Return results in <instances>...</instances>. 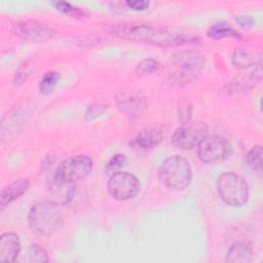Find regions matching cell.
I'll return each mask as SVG.
<instances>
[{"label":"cell","instance_id":"obj_1","mask_svg":"<svg viewBox=\"0 0 263 263\" xmlns=\"http://www.w3.org/2000/svg\"><path fill=\"white\" fill-rule=\"evenodd\" d=\"M113 33L120 38L142 41L159 46H177L196 44L200 38L190 33L167 28H157L146 25H119L114 27Z\"/></svg>","mask_w":263,"mask_h":263},{"label":"cell","instance_id":"obj_2","mask_svg":"<svg viewBox=\"0 0 263 263\" xmlns=\"http://www.w3.org/2000/svg\"><path fill=\"white\" fill-rule=\"evenodd\" d=\"M62 224V210L55 201H38L31 206L28 213V225L38 235L49 236L59 231Z\"/></svg>","mask_w":263,"mask_h":263},{"label":"cell","instance_id":"obj_3","mask_svg":"<svg viewBox=\"0 0 263 263\" xmlns=\"http://www.w3.org/2000/svg\"><path fill=\"white\" fill-rule=\"evenodd\" d=\"M158 178L167 189L174 191L185 190L191 182V165L186 158L180 155H172L160 164Z\"/></svg>","mask_w":263,"mask_h":263},{"label":"cell","instance_id":"obj_4","mask_svg":"<svg viewBox=\"0 0 263 263\" xmlns=\"http://www.w3.org/2000/svg\"><path fill=\"white\" fill-rule=\"evenodd\" d=\"M221 199L231 206H242L249 200V185L245 178L234 172H225L217 179Z\"/></svg>","mask_w":263,"mask_h":263},{"label":"cell","instance_id":"obj_5","mask_svg":"<svg viewBox=\"0 0 263 263\" xmlns=\"http://www.w3.org/2000/svg\"><path fill=\"white\" fill-rule=\"evenodd\" d=\"M93 167V162L87 155H75L64 159L57 167L53 182L72 184L87 177Z\"/></svg>","mask_w":263,"mask_h":263},{"label":"cell","instance_id":"obj_6","mask_svg":"<svg viewBox=\"0 0 263 263\" xmlns=\"http://www.w3.org/2000/svg\"><path fill=\"white\" fill-rule=\"evenodd\" d=\"M107 189L110 195L120 201L137 196L141 190L139 179L128 172H114L108 179Z\"/></svg>","mask_w":263,"mask_h":263},{"label":"cell","instance_id":"obj_7","mask_svg":"<svg viewBox=\"0 0 263 263\" xmlns=\"http://www.w3.org/2000/svg\"><path fill=\"white\" fill-rule=\"evenodd\" d=\"M208 125L202 121L182 123L172 135V143L177 148L188 150L197 146L208 136Z\"/></svg>","mask_w":263,"mask_h":263},{"label":"cell","instance_id":"obj_8","mask_svg":"<svg viewBox=\"0 0 263 263\" xmlns=\"http://www.w3.org/2000/svg\"><path fill=\"white\" fill-rule=\"evenodd\" d=\"M231 153V145L225 138L206 136L197 145V155L204 163H215L226 159Z\"/></svg>","mask_w":263,"mask_h":263},{"label":"cell","instance_id":"obj_9","mask_svg":"<svg viewBox=\"0 0 263 263\" xmlns=\"http://www.w3.org/2000/svg\"><path fill=\"white\" fill-rule=\"evenodd\" d=\"M15 32L26 39L37 42L50 40L55 35V31L52 28L35 20L20 22L15 27Z\"/></svg>","mask_w":263,"mask_h":263},{"label":"cell","instance_id":"obj_10","mask_svg":"<svg viewBox=\"0 0 263 263\" xmlns=\"http://www.w3.org/2000/svg\"><path fill=\"white\" fill-rule=\"evenodd\" d=\"M262 79V63L255 66V69L248 76L235 77L226 85L229 95L239 96L250 91Z\"/></svg>","mask_w":263,"mask_h":263},{"label":"cell","instance_id":"obj_11","mask_svg":"<svg viewBox=\"0 0 263 263\" xmlns=\"http://www.w3.org/2000/svg\"><path fill=\"white\" fill-rule=\"evenodd\" d=\"M232 65L238 69H247L262 63V49L258 46H240L234 49Z\"/></svg>","mask_w":263,"mask_h":263},{"label":"cell","instance_id":"obj_12","mask_svg":"<svg viewBox=\"0 0 263 263\" xmlns=\"http://www.w3.org/2000/svg\"><path fill=\"white\" fill-rule=\"evenodd\" d=\"M206 62L205 57L197 50H181L172 55V63L181 69L200 72Z\"/></svg>","mask_w":263,"mask_h":263},{"label":"cell","instance_id":"obj_13","mask_svg":"<svg viewBox=\"0 0 263 263\" xmlns=\"http://www.w3.org/2000/svg\"><path fill=\"white\" fill-rule=\"evenodd\" d=\"M21 252V240L13 232H4L0 235V261L14 262Z\"/></svg>","mask_w":263,"mask_h":263},{"label":"cell","instance_id":"obj_14","mask_svg":"<svg viewBox=\"0 0 263 263\" xmlns=\"http://www.w3.org/2000/svg\"><path fill=\"white\" fill-rule=\"evenodd\" d=\"M30 187V181L27 178L17 179L6 186H4L1 190L0 194V209L3 210L10 202L22 196Z\"/></svg>","mask_w":263,"mask_h":263},{"label":"cell","instance_id":"obj_15","mask_svg":"<svg viewBox=\"0 0 263 263\" xmlns=\"http://www.w3.org/2000/svg\"><path fill=\"white\" fill-rule=\"evenodd\" d=\"M118 109L132 118L141 117L147 110L148 104L142 96L135 95L121 99L118 102Z\"/></svg>","mask_w":263,"mask_h":263},{"label":"cell","instance_id":"obj_16","mask_svg":"<svg viewBox=\"0 0 263 263\" xmlns=\"http://www.w3.org/2000/svg\"><path fill=\"white\" fill-rule=\"evenodd\" d=\"M252 245L246 240H237L228 248L225 256V262L249 263L252 261Z\"/></svg>","mask_w":263,"mask_h":263},{"label":"cell","instance_id":"obj_17","mask_svg":"<svg viewBox=\"0 0 263 263\" xmlns=\"http://www.w3.org/2000/svg\"><path fill=\"white\" fill-rule=\"evenodd\" d=\"M163 140V132L159 127H148L141 130L133 141V145L142 149H151Z\"/></svg>","mask_w":263,"mask_h":263},{"label":"cell","instance_id":"obj_18","mask_svg":"<svg viewBox=\"0 0 263 263\" xmlns=\"http://www.w3.org/2000/svg\"><path fill=\"white\" fill-rule=\"evenodd\" d=\"M200 72L194 71V70H189V69H181L178 68L177 71L172 73L167 78H166V84H168L172 87H182L195 78L198 77Z\"/></svg>","mask_w":263,"mask_h":263},{"label":"cell","instance_id":"obj_19","mask_svg":"<svg viewBox=\"0 0 263 263\" xmlns=\"http://www.w3.org/2000/svg\"><path fill=\"white\" fill-rule=\"evenodd\" d=\"M206 35L209 38L218 40L222 38H226L229 36H237L236 32L227 22H217L213 24L206 31Z\"/></svg>","mask_w":263,"mask_h":263},{"label":"cell","instance_id":"obj_20","mask_svg":"<svg viewBox=\"0 0 263 263\" xmlns=\"http://www.w3.org/2000/svg\"><path fill=\"white\" fill-rule=\"evenodd\" d=\"M246 161L250 168L255 171L257 174L262 173V146H253L246 155Z\"/></svg>","mask_w":263,"mask_h":263},{"label":"cell","instance_id":"obj_21","mask_svg":"<svg viewBox=\"0 0 263 263\" xmlns=\"http://www.w3.org/2000/svg\"><path fill=\"white\" fill-rule=\"evenodd\" d=\"M60 80V74L55 71L46 72L39 82V91L42 95H49L57 86Z\"/></svg>","mask_w":263,"mask_h":263},{"label":"cell","instance_id":"obj_22","mask_svg":"<svg viewBox=\"0 0 263 263\" xmlns=\"http://www.w3.org/2000/svg\"><path fill=\"white\" fill-rule=\"evenodd\" d=\"M35 70V64L31 61H26L20 65L17 70L14 73L13 77V84L14 86H21L27 79L31 76V74Z\"/></svg>","mask_w":263,"mask_h":263},{"label":"cell","instance_id":"obj_23","mask_svg":"<svg viewBox=\"0 0 263 263\" xmlns=\"http://www.w3.org/2000/svg\"><path fill=\"white\" fill-rule=\"evenodd\" d=\"M161 65L154 59H144L136 67V71L139 75H151L158 73L161 70Z\"/></svg>","mask_w":263,"mask_h":263},{"label":"cell","instance_id":"obj_24","mask_svg":"<svg viewBox=\"0 0 263 263\" xmlns=\"http://www.w3.org/2000/svg\"><path fill=\"white\" fill-rule=\"evenodd\" d=\"M28 260L30 262H48L49 258L44 249L38 245H32L28 252Z\"/></svg>","mask_w":263,"mask_h":263},{"label":"cell","instance_id":"obj_25","mask_svg":"<svg viewBox=\"0 0 263 263\" xmlns=\"http://www.w3.org/2000/svg\"><path fill=\"white\" fill-rule=\"evenodd\" d=\"M191 114H192V106L190 102L183 101L177 108V118L178 121L182 123H186L191 120Z\"/></svg>","mask_w":263,"mask_h":263},{"label":"cell","instance_id":"obj_26","mask_svg":"<svg viewBox=\"0 0 263 263\" xmlns=\"http://www.w3.org/2000/svg\"><path fill=\"white\" fill-rule=\"evenodd\" d=\"M51 4L53 5V7L57 10H59L61 12H64V13H67V14H72L74 16H78V15L83 14V11H81L79 8L73 6L71 3L66 2V1H54Z\"/></svg>","mask_w":263,"mask_h":263},{"label":"cell","instance_id":"obj_27","mask_svg":"<svg viewBox=\"0 0 263 263\" xmlns=\"http://www.w3.org/2000/svg\"><path fill=\"white\" fill-rule=\"evenodd\" d=\"M125 161H126V158L123 154L113 155V157L106 164V172L111 173V174L114 172H117V170L122 167V165L125 163Z\"/></svg>","mask_w":263,"mask_h":263},{"label":"cell","instance_id":"obj_28","mask_svg":"<svg viewBox=\"0 0 263 263\" xmlns=\"http://www.w3.org/2000/svg\"><path fill=\"white\" fill-rule=\"evenodd\" d=\"M106 110V106L101 105V104H91L90 106L87 107L85 113H84V117L86 121H91L96 118H98L99 116H101L104 111Z\"/></svg>","mask_w":263,"mask_h":263},{"label":"cell","instance_id":"obj_29","mask_svg":"<svg viewBox=\"0 0 263 263\" xmlns=\"http://www.w3.org/2000/svg\"><path fill=\"white\" fill-rule=\"evenodd\" d=\"M235 22L243 29H249L252 28L255 25V20L252 15L249 14H239L234 16Z\"/></svg>","mask_w":263,"mask_h":263},{"label":"cell","instance_id":"obj_30","mask_svg":"<svg viewBox=\"0 0 263 263\" xmlns=\"http://www.w3.org/2000/svg\"><path fill=\"white\" fill-rule=\"evenodd\" d=\"M125 4L128 8H130L133 10H137V11L145 10L150 5L149 1H146V0H128L125 2Z\"/></svg>","mask_w":263,"mask_h":263}]
</instances>
